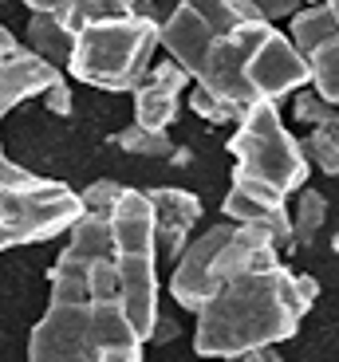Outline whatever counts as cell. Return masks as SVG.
<instances>
[{
	"label": "cell",
	"instance_id": "6da1fadb",
	"mask_svg": "<svg viewBox=\"0 0 339 362\" xmlns=\"http://www.w3.org/2000/svg\"><path fill=\"white\" fill-rule=\"evenodd\" d=\"M162 47L237 110L308 87V55L285 36L257 0H178L162 20Z\"/></svg>",
	"mask_w": 339,
	"mask_h": 362
},
{
	"label": "cell",
	"instance_id": "7a4b0ae2",
	"mask_svg": "<svg viewBox=\"0 0 339 362\" xmlns=\"http://www.w3.org/2000/svg\"><path fill=\"white\" fill-rule=\"evenodd\" d=\"M47 308L28 335V362H142L110 245V213H83L47 272Z\"/></svg>",
	"mask_w": 339,
	"mask_h": 362
},
{
	"label": "cell",
	"instance_id": "3957f363",
	"mask_svg": "<svg viewBox=\"0 0 339 362\" xmlns=\"http://www.w3.org/2000/svg\"><path fill=\"white\" fill-rule=\"evenodd\" d=\"M308 311L312 303L300 291V272H288L285 260L221 280L193 315V354L241 358L253 346H280L300 331Z\"/></svg>",
	"mask_w": 339,
	"mask_h": 362
},
{
	"label": "cell",
	"instance_id": "277c9868",
	"mask_svg": "<svg viewBox=\"0 0 339 362\" xmlns=\"http://www.w3.org/2000/svg\"><path fill=\"white\" fill-rule=\"evenodd\" d=\"M158 47H162V20L146 4H138L134 12L83 28L67 59V75L99 90H134L154 67Z\"/></svg>",
	"mask_w": 339,
	"mask_h": 362
},
{
	"label": "cell",
	"instance_id": "5b68a950",
	"mask_svg": "<svg viewBox=\"0 0 339 362\" xmlns=\"http://www.w3.org/2000/svg\"><path fill=\"white\" fill-rule=\"evenodd\" d=\"M229 154L237 162L233 181L268 189L276 197H292L296 189L308 185V173H312L300 138L285 127L276 99H265L241 115V122L229 134Z\"/></svg>",
	"mask_w": 339,
	"mask_h": 362
},
{
	"label": "cell",
	"instance_id": "8992f818",
	"mask_svg": "<svg viewBox=\"0 0 339 362\" xmlns=\"http://www.w3.org/2000/svg\"><path fill=\"white\" fill-rule=\"evenodd\" d=\"M83 217V197L64 181L40 177L0 150V252L64 236Z\"/></svg>",
	"mask_w": 339,
	"mask_h": 362
},
{
	"label": "cell",
	"instance_id": "52a82bcc",
	"mask_svg": "<svg viewBox=\"0 0 339 362\" xmlns=\"http://www.w3.org/2000/svg\"><path fill=\"white\" fill-rule=\"evenodd\" d=\"M110 245L115 264L122 276L130 323L142 339H154L158 331V240H154V209L146 189H122V197L110 209Z\"/></svg>",
	"mask_w": 339,
	"mask_h": 362
},
{
	"label": "cell",
	"instance_id": "ba28073f",
	"mask_svg": "<svg viewBox=\"0 0 339 362\" xmlns=\"http://www.w3.org/2000/svg\"><path fill=\"white\" fill-rule=\"evenodd\" d=\"M55 79H64V67L47 64L44 55H36L24 40H16L0 24V122L20 103L44 95ZM0 150H4V142H0Z\"/></svg>",
	"mask_w": 339,
	"mask_h": 362
},
{
	"label": "cell",
	"instance_id": "9c48e42d",
	"mask_svg": "<svg viewBox=\"0 0 339 362\" xmlns=\"http://www.w3.org/2000/svg\"><path fill=\"white\" fill-rule=\"evenodd\" d=\"M150 209H154V240H158V264H174L185 252L193 228L202 225V201L190 189H174V185H154L146 189Z\"/></svg>",
	"mask_w": 339,
	"mask_h": 362
},
{
	"label": "cell",
	"instance_id": "30bf717a",
	"mask_svg": "<svg viewBox=\"0 0 339 362\" xmlns=\"http://www.w3.org/2000/svg\"><path fill=\"white\" fill-rule=\"evenodd\" d=\"M229 228L233 225H217V228L197 233L190 245H185V252L174 260V272H170V296H174V303L182 311H193V315H197V308H202L205 299H209V291L217 288V284H213V256H217L221 245H225Z\"/></svg>",
	"mask_w": 339,
	"mask_h": 362
},
{
	"label": "cell",
	"instance_id": "8fae6325",
	"mask_svg": "<svg viewBox=\"0 0 339 362\" xmlns=\"http://www.w3.org/2000/svg\"><path fill=\"white\" fill-rule=\"evenodd\" d=\"M193 87L190 71L178 59H162L134 87V122L150 130H166L182 110V95Z\"/></svg>",
	"mask_w": 339,
	"mask_h": 362
},
{
	"label": "cell",
	"instance_id": "7c38bea8",
	"mask_svg": "<svg viewBox=\"0 0 339 362\" xmlns=\"http://www.w3.org/2000/svg\"><path fill=\"white\" fill-rule=\"evenodd\" d=\"M24 4L32 12H52L71 36H79L87 24L107 20V16H122V12H134L142 0H24Z\"/></svg>",
	"mask_w": 339,
	"mask_h": 362
},
{
	"label": "cell",
	"instance_id": "4fadbf2b",
	"mask_svg": "<svg viewBox=\"0 0 339 362\" xmlns=\"http://www.w3.org/2000/svg\"><path fill=\"white\" fill-rule=\"evenodd\" d=\"M24 44L32 47L36 55H44L47 64L67 67L71 47H75V36L52 16V12H32V20H28V28H24Z\"/></svg>",
	"mask_w": 339,
	"mask_h": 362
},
{
	"label": "cell",
	"instance_id": "5bb4252c",
	"mask_svg": "<svg viewBox=\"0 0 339 362\" xmlns=\"http://www.w3.org/2000/svg\"><path fill=\"white\" fill-rule=\"evenodd\" d=\"M335 32H339V20L328 4H308V8H300L288 20V36H292V44L300 47L304 55H312L316 47L328 36H335Z\"/></svg>",
	"mask_w": 339,
	"mask_h": 362
},
{
	"label": "cell",
	"instance_id": "9a60e30c",
	"mask_svg": "<svg viewBox=\"0 0 339 362\" xmlns=\"http://www.w3.org/2000/svg\"><path fill=\"white\" fill-rule=\"evenodd\" d=\"M115 146L127 150V154H138V158H174V162H190V154H185L182 146L170 142L166 130H150V127H138V122H130L127 130H119V134H115Z\"/></svg>",
	"mask_w": 339,
	"mask_h": 362
},
{
	"label": "cell",
	"instance_id": "2e32d148",
	"mask_svg": "<svg viewBox=\"0 0 339 362\" xmlns=\"http://www.w3.org/2000/svg\"><path fill=\"white\" fill-rule=\"evenodd\" d=\"M323 221H328V197L316 189H296V209H292V248L316 245Z\"/></svg>",
	"mask_w": 339,
	"mask_h": 362
},
{
	"label": "cell",
	"instance_id": "e0dca14e",
	"mask_svg": "<svg viewBox=\"0 0 339 362\" xmlns=\"http://www.w3.org/2000/svg\"><path fill=\"white\" fill-rule=\"evenodd\" d=\"M308 71H312L308 87L339 107V32H335V36H328L312 55H308Z\"/></svg>",
	"mask_w": 339,
	"mask_h": 362
},
{
	"label": "cell",
	"instance_id": "ac0fdd59",
	"mask_svg": "<svg viewBox=\"0 0 339 362\" xmlns=\"http://www.w3.org/2000/svg\"><path fill=\"white\" fill-rule=\"evenodd\" d=\"M304 158L308 165H316L320 173H331L339 177V122H328V127H312L300 138Z\"/></svg>",
	"mask_w": 339,
	"mask_h": 362
},
{
	"label": "cell",
	"instance_id": "d6986e66",
	"mask_svg": "<svg viewBox=\"0 0 339 362\" xmlns=\"http://www.w3.org/2000/svg\"><path fill=\"white\" fill-rule=\"evenodd\" d=\"M190 107H193V115L213 122V127H237L241 115H245V110H237L233 103H225L221 95H213L209 87H202V83L190 87Z\"/></svg>",
	"mask_w": 339,
	"mask_h": 362
},
{
	"label": "cell",
	"instance_id": "ffe728a7",
	"mask_svg": "<svg viewBox=\"0 0 339 362\" xmlns=\"http://www.w3.org/2000/svg\"><path fill=\"white\" fill-rule=\"evenodd\" d=\"M292 115L296 122H304V127L312 130V127H328V122H339V107L335 103H328L323 95H316V90H296V99H292Z\"/></svg>",
	"mask_w": 339,
	"mask_h": 362
},
{
	"label": "cell",
	"instance_id": "44dd1931",
	"mask_svg": "<svg viewBox=\"0 0 339 362\" xmlns=\"http://www.w3.org/2000/svg\"><path fill=\"white\" fill-rule=\"evenodd\" d=\"M122 189H127V185H119V181H91V185L79 193L83 213H103V217H107L110 209H115V201L122 197Z\"/></svg>",
	"mask_w": 339,
	"mask_h": 362
},
{
	"label": "cell",
	"instance_id": "7402d4cb",
	"mask_svg": "<svg viewBox=\"0 0 339 362\" xmlns=\"http://www.w3.org/2000/svg\"><path fill=\"white\" fill-rule=\"evenodd\" d=\"M40 99H44V107L52 110V115H59V118L71 115V103H75V99H71V87H67V75H64V79H55L52 87L40 95Z\"/></svg>",
	"mask_w": 339,
	"mask_h": 362
},
{
	"label": "cell",
	"instance_id": "603a6c76",
	"mask_svg": "<svg viewBox=\"0 0 339 362\" xmlns=\"http://www.w3.org/2000/svg\"><path fill=\"white\" fill-rule=\"evenodd\" d=\"M257 8L265 12V20H292L300 12V0H257Z\"/></svg>",
	"mask_w": 339,
	"mask_h": 362
},
{
	"label": "cell",
	"instance_id": "cb8c5ba5",
	"mask_svg": "<svg viewBox=\"0 0 339 362\" xmlns=\"http://www.w3.org/2000/svg\"><path fill=\"white\" fill-rule=\"evenodd\" d=\"M237 362H285V354L276 351V343H268V346H253V351L241 354Z\"/></svg>",
	"mask_w": 339,
	"mask_h": 362
},
{
	"label": "cell",
	"instance_id": "d4e9b609",
	"mask_svg": "<svg viewBox=\"0 0 339 362\" xmlns=\"http://www.w3.org/2000/svg\"><path fill=\"white\" fill-rule=\"evenodd\" d=\"M323 4H328V8L335 12V20H339V0H323Z\"/></svg>",
	"mask_w": 339,
	"mask_h": 362
},
{
	"label": "cell",
	"instance_id": "484cf974",
	"mask_svg": "<svg viewBox=\"0 0 339 362\" xmlns=\"http://www.w3.org/2000/svg\"><path fill=\"white\" fill-rule=\"evenodd\" d=\"M331 248H335V252H339V233H335V236H331Z\"/></svg>",
	"mask_w": 339,
	"mask_h": 362
},
{
	"label": "cell",
	"instance_id": "4316f807",
	"mask_svg": "<svg viewBox=\"0 0 339 362\" xmlns=\"http://www.w3.org/2000/svg\"><path fill=\"white\" fill-rule=\"evenodd\" d=\"M304 4H323V0H304Z\"/></svg>",
	"mask_w": 339,
	"mask_h": 362
}]
</instances>
